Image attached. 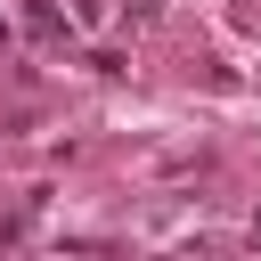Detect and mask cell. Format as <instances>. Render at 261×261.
<instances>
[{
	"label": "cell",
	"instance_id": "cell-1",
	"mask_svg": "<svg viewBox=\"0 0 261 261\" xmlns=\"http://www.w3.org/2000/svg\"><path fill=\"white\" fill-rule=\"evenodd\" d=\"M253 245H261V220H253Z\"/></svg>",
	"mask_w": 261,
	"mask_h": 261
}]
</instances>
